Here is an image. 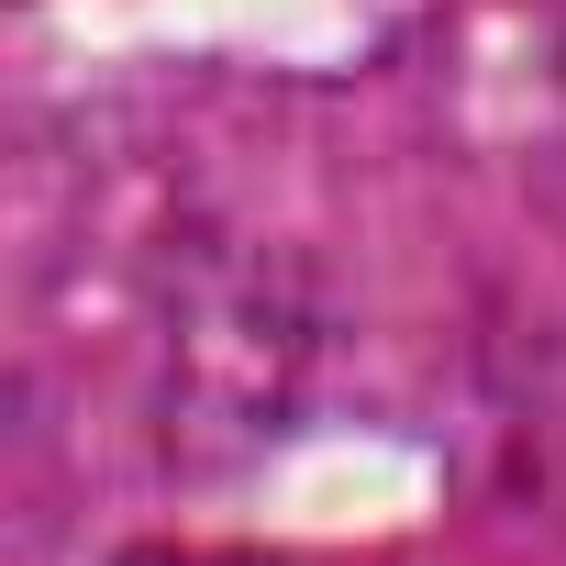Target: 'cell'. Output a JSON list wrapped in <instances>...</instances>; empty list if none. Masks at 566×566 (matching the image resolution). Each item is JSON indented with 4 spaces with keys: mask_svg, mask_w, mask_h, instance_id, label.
<instances>
[{
    "mask_svg": "<svg viewBox=\"0 0 566 566\" xmlns=\"http://www.w3.org/2000/svg\"><path fill=\"white\" fill-rule=\"evenodd\" d=\"M123 566H290V555H178V544H156V555H123Z\"/></svg>",
    "mask_w": 566,
    "mask_h": 566,
    "instance_id": "obj_1",
    "label": "cell"
}]
</instances>
